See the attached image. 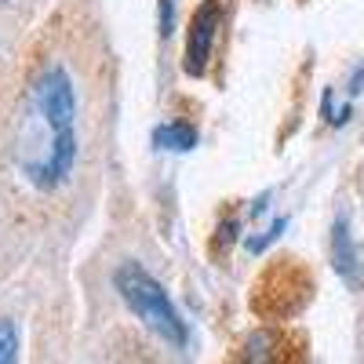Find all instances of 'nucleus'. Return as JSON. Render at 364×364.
Segmentation results:
<instances>
[{
	"label": "nucleus",
	"instance_id": "nucleus-2",
	"mask_svg": "<svg viewBox=\"0 0 364 364\" xmlns=\"http://www.w3.org/2000/svg\"><path fill=\"white\" fill-rule=\"evenodd\" d=\"M306 299H310V277L295 266V259H277L262 269V277L255 284V314L281 321L302 310Z\"/></svg>",
	"mask_w": 364,
	"mask_h": 364
},
{
	"label": "nucleus",
	"instance_id": "nucleus-7",
	"mask_svg": "<svg viewBox=\"0 0 364 364\" xmlns=\"http://www.w3.org/2000/svg\"><path fill=\"white\" fill-rule=\"evenodd\" d=\"M18 360V331L11 321H0V364Z\"/></svg>",
	"mask_w": 364,
	"mask_h": 364
},
{
	"label": "nucleus",
	"instance_id": "nucleus-8",
	"mask_svg": "<svg viewBox=\"0 0 364 364\" xmlns=\"http://www.w3.org/2000/svg\"><path fill=\"white\" fill-rule=\"evenodd\" d=\"M284 226H288V219H277V223H273L262 237H248V252H262V248L269 245V240H277V237H281V230H284Z\"/></svg>",
	"mask_w": 364,
	"mask_h": 364
},
{
	"label": "nucleus",
	"instance_id": "nucleus-9",
	"mask_svg": "<svg viewBox=\"0 0 364 364\" xmlns=\"http://www.w3.org/2000/svg\"><path fill=\"white\" fill-rule=\"evenodd\" d=\"M157 22H161V37H171V29H175V0H161L157 4Z\"/></svg>",
	"mask_w": 364,
	"mask_h": 364
},
{
	"label": "nucleus",
	"instance_id": "nucleus-3",
	"mask_svg": "<svg viewBox=\"0 0 364 364\" xmlns=\"http://www.w3.org/2000/svg\"><path fill=\"white\" fill-rule=\"evenodd\" d=\"M219 22H223L219 0H200L186 33V58H182V73L186 77H204L211 48H215V37H219Z\"/></svg>",
	"mask_w": 364,
	"mask_h": 364
},
{
	"label": "nucleus",
	"instance_id": "nucleus-11",
	"mask_svg": "<svg viewBox=\"0 0 364 364\" xmlns=\"http://www.w3.org/2000/svg\"><path fill=\"white\" fill-rule=\"evenodd\" d=\"M360 84H364V66H357V73H353V80H350V95H357Z\"/></svg>",
	"mask_w": 364,
	"mask_h": 364
},
{
	"label": "nucleus",
	"instance_id": "nucleus-5",
	"mask_svg": "<svg viewBox=\"0 0 364 364\" xmlns=\"http://www.w3.org/2000/svg\"><path fill=\"white\" fill-rule=\"evenodd\" d=\"M281 331H273V328H259L252 331V336L240 339V346L233 350L230 364H281Z\"/></svg>",
	"mask_w": 364,
	"mask_h": 364
},
{
	"label": "nucleus",
	"instance_id": "nucleus-6",
	"mask_svg": "<svg viewBox=\"0 0 364 364\" xmlns=\"http://www.w3.org/2000/svg\"><path fill=\"white\" fill-rule=\"evenodd\" d=\"M154 142H157L161 149H175V154H186V149H193V146H197V128L171 120V124L154 128Z\"/></svg>",
	"mask_w": 364,
	"mask_h": 364
},
{
	"label": "nucleus",
	"instance_id": "nucleus-10",
	"mask_svg": "<svg viewBox=\"0 0 364 364\" xmlns=\"http://www.w3.org/2000/svg\"><path fill=\"white\" fill-rule=\"evenodd\" d=\"M237 230H240V223H237V219H226V223L219 226V245H223V252H226V245H230V240L237 237Z\"/></svg>",
	"mask_w": 364,
	"mask_h": 364
},
{
	"label": "nucleus",
	"instance_id": "nucleus-4",
	"mask_svg": "<svg viewBox=\"0 0 364 364\" xmlns=\"http://www.w3.org/2000/svg\"><path fill=\"white\" fill-rule=\"evenodd\" d=\"M331 266H336V273H339L350 288H360V284H364V255H360L357 240H353V233H350L346 211H339L336 226H331Z\"/></svg>",
	"mask_w": 364,
	"mask_h": 364
},
{
	"label": "nucleus",
	"instance_id": "nucleus-1",
	"mask_svg": "<svg viewBox=\"0 0 364 364\" xmlns=\"http://www.w3.org/2000/svg\"><path fill=\"white\" fill-rule=\"evenodd\" d=\"M113 284H117L120 299L135 310V317L149 331H157V336L171 346H186V324L175 314L171 295L164 291V284L157 277H149L139 262H120L117 273H113Z\"/></svg>",
	"mask_w": 364,
	"mask_h": 364
},
{
	"label": "nucleus",
	"instance_id": "nucleus-12",
	"mask_svg": "<svg viewBox=\"0 0 364 364\" xmlns=\"http://www.w3.org/2000/svg\"><path fill=\"white\" fill-rule=\"evenodd\" d=\"M0 4H8V0H0Z\"/></svg>",
	"mask_w": 364,
	"mask_h": 364
}]
</instances>
